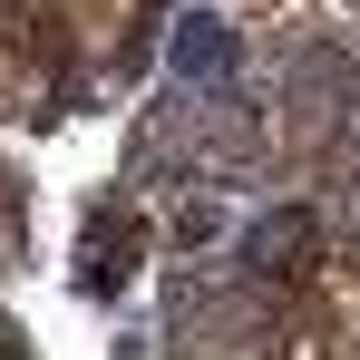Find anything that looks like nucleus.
<instances>
[{
	"mask_svg": "<svg viewBox=\"0 0 360 360\" xmlns=\"http://www.w3.org/2000/svg\"><path fill=\"white\" fill-rule=\"evenodd\" d=\"M166 59H176L185 88H234V30L214 10H185L176 30H166Z\"/></svg>",
	"mask_w": 360,
	"mask_h": 360,
	"instance_id": "1",
	"label": "nucleus"
},
{
	"mask_svg": "<svg viewBox=\"0 0 360 360\" xmlns=\"http://www.w3.org/2000/svg\"><path fill=\"white\" fill-rule=\"evenodd\" d=\"M136 243H146V234H136V214H88V243H78V292L108 302L127 273H136Z\"/></svg>",
	"mask_w": 360,
	"mask_h": 360,
	"instance_id": "2",
	"label": "nucleus"
},
{
	"mask_svg": "<svg viewBox=\"0 0 360 360\" xmlns=\"http://www.w3.org/2000/svg\"><path fill=\"white\" fill-rule=\"evenodd\" d=\"M263 273H302V253H311V214L302 205H273L263 224H253V243H243Z\"/></svg>",
	"mask_w": 360,
	"mask_h": 360,
	"instance_id": "3",
	"label": "nucleus"
}]
</instances>
